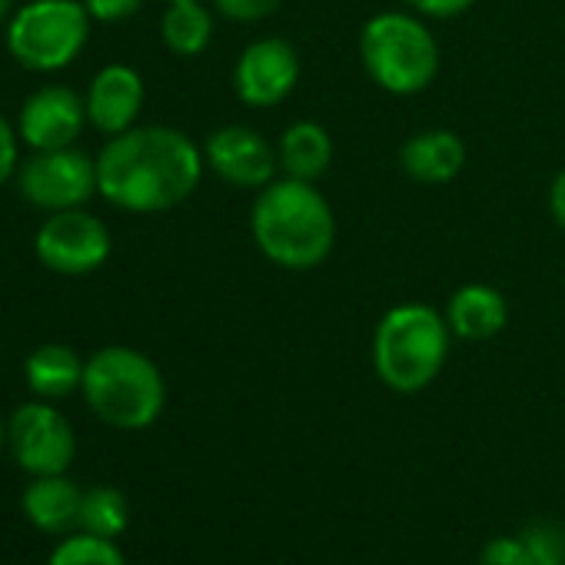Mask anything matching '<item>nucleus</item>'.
Instances as JSON below:
<instances>
[{"label": "nucleus", "mask_w": 565, "mask_h": 565, "mask_svg": "<svg viewBox=\"0 0 565 565\" xmlns=\"http://www.w3.org/2000/svg\"><path fill=\"white\" fill-rule=\"evenodd\" d=\"M203 150L173 127H130L97 157L100 196L130 213H160L183 203L203 177Z\"/></svg>", "instance_id": "nucleus-1"}, {"label": "nucleus", "mask_w": 565, "mask_h": 565, "mask_svg": "<svg viewBox=\"0 0 565 565\" xmlns=\"http://www.w3.org/2000/svg\"><path fill=\"white\" fill-rule=\"evenodd\" d=\"M249 230L259 253L282 269H313L337 243V216L317 183L282 177L256 193Z\"/></svg>", "instance_id": "nucleus-2"}, {"label": "nucleus", "mask_w": 565, "mask_h": 565, "mask_svg": "<svg viewBox=\"0 0 565 565\" xmlns=\"http://www.w3.org/2000/svg\"><path fill=\"white\" fill-rule=\"evenodd\" d=\"M84 399L114 429H147L167 403L163 373L130 347H104L84 366Z\"/></svg>", "instance_id": "nucleus-3"}, {"label": "nucleus", "mask_w": 565, "mask_h": 565, "mask_svg": "<svg viewBox=\"0 0 565 565\" xmlns=\"http://www.w3.org/2000/svg\"><path fill=\"white\" fill-rule=\"evenodd\" d=\"M449 323L426 303L393 307L373 337V366L376 376L393 393L426 390L446 366L449 356Z\"/></svg>", "instance_id": "nucleus-4"}, {"label": "nucleus", "mask_w": 565, "mask_h": 565, "mask_svg": "<svg viewBox=\"0 0 565 565\" xmlns=\"http://www.w3.org/2000/svg\"><path fill=\"white\" fill-rule=\"evenodd\" d=\"M360 57L373 84L396 97L423 94L439 74L436 38L419 18L403 11H386L363 24Z\"/></svg>", "instance_id": "nucleus-5"}, {"label": "nucleus", "mask_w": 565, "mask_h": 565, "mask_svg": "<svg viewBox=\"0 0 565 565\" xmlns=\"http://www.w3.org/2000/svg\"><path fill=\"white\" fill-rule=\"evenodd\" d=\"M90 21L84 0H31L8 24V51L28 71H64L84 51Z\"/></svg>", "instance_id": "nucleus-6"}, {"label": "nucleus", "mask_w": 565, "mask_h": 565, "mask_svg": "<svg viewBox=\"0 0 565 565\" xmlns=\"http://www.w3.org/2000/svg\"><path fill=\"white\" fill-rule=\"evenodd\" d=\"M18 186H21L24 200L34 203L38 210H51V213L77 210L94 193H100L97 160H90L87 153H81L74 147L38 150L31 160L21 163Z\"/></svg>", "instance_id": "nucleus-7"}, {"label": "nucleus", "mask_w": 565, "mask_h": 565, "mask_svg": "<svg viewBox=\"0 0 565 565\" xmlns=\"http://www.w3.org/2000/svg\"><path fill=\"white\" fill-rule=\"evenodd\" d=\"M38 259L61 276H87L110 256V230L94 213L61 210L44 220L34 239Z\"/></svg>", "instance_id": "nucleus-8"}, {"label": "nucleus", "mask_w": 565, "mask_h": 565, "mask_svg": "<svg viewBox=\"0 0 565 565\" xmlns=\"http://www.w3.org/2000/svg\"><path fill=\"white\" fill-rule=\"evenodd\" d=\"M8 446L31 476H57L74 462L77 436L71 419L51 403H28L8 423Z\"/></svg>", "instance_id": "nucleus-9"}, {"label": "nucleus", "mask_w": 565, "mask_h": 565, "mask_svg": "<svg viewBox=\"0 0 565 565\" xmlns=\"http://www.w3.org/2000/svg\"><path fill=\"white\" fill-rule=\"evenodd\" d=\"M300 81V57L297 47L282 38L253 41L236 67H233V90L249 107H273L287 100Z\"/></svg>", "instance_id": "nucleus-10"}, {"label": "nucleus", "mask_w": 565, "mask_h": 565, "mask_svg": "<svg viewBox=\"0 0 565 565\" xmlns=\"http://www.w3.org/2000/svg\"><path fill=\"white\" fill-rule=\"evenodd\" d=\"M203 160L223 183L239 190H263L266 183H273V173L279 167L269 140L243 124L213 130L203 147Z\"/></svg>", "instance_id": "nucleus-11"}, {"label": "nucleus", "mask_w": 565, "mask_h": 565, "mask_svg": "<svg viewBox=\"0 0 565 565\" xmlns=\"http://www.w3.org/2000/svg\"><path fill=\"white\" fill-rule=\"evenodd\" d=\"M84 124L87 100H81V94H74L71 87H41L21 107L18 134L34 150H64L74 147Z\"/></svg>", "instance_id": "nucleus-12"}, {"label": "nucleus", "mask_w": 565, "mask_h": 565, "mask_svg": "<svg viewBox=\"0 0 565 565\" xmlns=\"http://www.w3.org/2000/svg\"><path fill=\"white\" fill-rule=\"evenodd\" d=\"M143 110V77L134 67H104L87 90V124L104 137L127 134Z\"/></svg>", "instance_id": "nucleus-13"}, {"label": "nucleus", "mask_w": 565, "mask_h": 565, "mask_svg": "<svg viewBox=\"0 0 565 565\" xmlns=\"http://www.w3.org/2000/svg\"><path fill=\"white\" fill-rule=\"evenodd\" d=\"M446 323L459 340L482 343V340H492L495 333L505 330L509 303L495 287H489V282H469V287H459L449 297Z\"/></svg>", "instance_id": "nucleus-14"}, {"label": "nucleus", "mask_w": 565, "mask_h": 565, "mask_svg": "<svg viewBox=\"0 0 565 565\" xmlns=\"http://www.w3.org/2000/svg\"><path fill=\"white\" fill-rule=\"evenodd\" d=\"M399 167L416 183H449L466 167V147L452 130H419L403 143Z\"/></svg>", "instance_id": "nucleus-15"}, {"label": "nucleus", "mask_w": 565, "mask_h": 565, "mask_svg": "<svg viewBox=\"0 0 565 565\" xmlns=\"http://www.w3.org/2000/svg\"><path fill=\"white\" fill-rule=\"evenodd\" d=\"M81 505L84 489L64 472L34 476V482L24 489V512L41 532H67L71 525H81Z\"/></svg>", "instance_id": "nucleus-16"}, {"label": "nucleus", "mask_w": 565, "mask_h": 565, "mask_svg": "<svg viewBox=\"0 0 565 565\" xmlns=\"http://www.w3.org/2000/svg\"><path fill=\"white\" fill-rule=\"evenodd\" d=\"M276 157H279V167L287 177L317 183L333 163V140L320 124L297 120V124H290L287 130H282Z\"/></svg>", "instance_id": "nucleus-17"}, {"label": "nucleus", "mask_w": 565, "mask_h": 565, "mask_svg": "<svg viewBox=\"0 0 565 565\" xmlns=\"http://www.w3.org/2000/svg\"><path fill=\"white\" fill-rule=\"evenodd\" d=\"M84 366L81 356L64 347V343H44L38 347L28 363H24V376L34 396L41 399H64L74 390L84 386Z\"/></svg>", "instance_id": "nucleus-18"}, {"label": "nucleus", "mask_w": 565, "mask_h": 565, "mask_svg": "<svg viewBox=\"0 0 565 565\" xmlns=\"http://www.w3.org/2000/svg\"><path fill=\"white\" fill-rule=\"evenodd\" d=\"M163 44L180 57H196L213 41V14L200 0H173L160 21Z\"/></svg>", "instance_id": "nucleus-19"}, {"label": "nucleus", "mask_w": 565, "mask_h": 565, "mask_svg": "<svg viewBox=\"0 0 565 565\" xmlns=\"http://www.w3.org/2000/svg\"><path fill=\"white\" fill-rule=\"evenodd\" d=\"M130 522V502L120 489L114 486H97L84 492L81 505V532L100 535V539H117Z\"/></svg>", "instance_id": "nucleus-20"}, {"label": "nucleus", "mask_w": 565, "mask_h": 565, "mask_svg": "<svg viewBox=\"0 0 565 565\" xmlns=\"http://www.w3.org/2000/svg\"><path fill=\"white\" fill-rule=\"evenodd\" d=\"M47 565H127L120 548L114 545V539H100L90 532L71 535L64 539Z\"/></svg>", "instance_id": "nucleus-21"}, {"label": "nucleus", "mask_w": 565, "mask_h": 565, "mask_svg": "<svg viewBox=\"0 0 565 565\" xmlns=\"http://www.w3.org/2000/svg\"><path fill=\"white\" fill-rule=\"evenodd\" d=\"M519 539L525 542L535 565H565V525L555 519H532Z\"/></svg>", "instance_id": "nucleus-22"}, {"label": "nucleus", "mask_w": 565, "mask_h": 565, "mask_svg": "<svg viewBox=\"0 0 565 565\" xmlns=\"http://www.w3.org/2000/svg\"><path fill=\"white\" fill-rule=\"evenodd\" d=\"M479 565H535L519 535H495L482 545Z\"/></svg>", "instance_id": "nucleus-23"}, {"label": "nucleus", "mask_w": 565, "mask_h": 565, "mask_svg": "<svg viewBox=\"0 0 565 565\" xmlns=\"http://www.w3.org/2000/svg\"><path fill=\"white\" fill-rule=\"evenodd\" d=\"M282 0H213V8L236 24H256L279 11Z\"/></svg>", "instance_id": "nucleus-24"}, {"label": "nucleus", "mask_w": 565, "mask_h": 565, "mask_svg": "<svg viewBox=\"0 0 565 565\" xmlns=\"http://www.w3.org/2000/svg\"><path fill=\"white\" fill-rule=\"evenodd\" d=\"M84 8L94 21L100 24H117V21H127L134 18L140 8H143V0H84Z\"/></svg>", "instance_id": "nucleus-25"}, {"label": "nucleus", "mask_w": 565, "mask_h": 565, "mask_svg": "<svg viewBox=\"0 0 565 565\" xmlns=\"http://www.w3.org/2000/svg\"><path fill=\"white\" fill-rule=\"evenodd\" d=\"M406 4L419 14V18H433V21H449L466 14L476 0H406Z\"/></svg>", "instance_id": "nucleus-26"}, {"label": "nucleus", "mask_w": 565, "mask_h": 565, "mask_svg": "<svg viewBox=\"0 0 565 565\" xmlns=\"http://www.w3.org/2000/svg\"><path fill=\"white\" fill-rule=\"evenodd\" d=\"M18 173V134L0 117V186Z\"/></svg>", "instance_id": "nucleus-27"}, {"label": "nucleus", "mask_w": 565, "mask_h": 565, "mask_svg": "<svg viewBox=\"0 0 565 565\" xmlns=\"http://www.w3.org/2000/svg\"><path fill=\"white\" fill-rule=\"evenodd\" d=\"M548 210H552V220L565 230V170L552 180V190H548Z\"/></svg>", "instance_id": "nucleus-28"}, {"label": "nucleus", "mask_w": 565, "mask_h": 565, "mask_svg": "<svg viewBox=\"0 0 565 565\" xmlns=\"http://www.w3.org/2000/svg\"><path fill=\"white\" fill-rule=\"evenodd\" d=\"M11 14V0H0V21Z\"/></svg>", "instance_id": "nucleus-29"}, {"label": "nucleus", "mask_w": 565, "mask_h": 565, "mask_svg": "<svg viewBox=\"0 0 565 565\" xmlns=\"http://www.w3.org/2000/svg\"><path fill=\"white\" fill-rule=\"evenodd\" d=\"M4 443H8V426L0 423V449H4Z\"/></svg>", "instance_id": "nucleus-30"}, {"label": "nucleus", "mask_w": 565, "mask_h": 565, "mask_svg": "<svg viewBox=\"0 0 565 565\" xmlns=\"http://www.w3.org/2000/svg\"><path fill=\"white\" fill-rule=\"evenodd\" d=\"M167 4H173V0H167Z\"/></svg>", "instance_id": "nucleus-31"}]
</instances>
